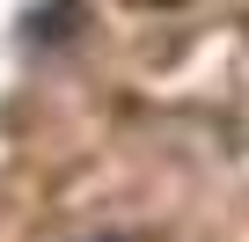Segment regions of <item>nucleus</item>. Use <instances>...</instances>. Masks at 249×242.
<instances>
[{"label":"nucleus","instance_id":"obj_1","mask_svg":"<svg viewBox=\"0 0 249 242\" xmlns=\"http://www.w3.org/2000/svg\"><path fill=\"white\" fill-rule=\"evenodd\" d=\"M95 242H140V235H95Z\"/></svg>","mask_w":249,"mask_h":242}]
</instances>
